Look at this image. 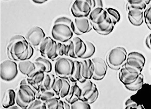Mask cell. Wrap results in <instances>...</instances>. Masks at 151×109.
I'll return each instance as SVG.
<instances>
[{
	"mask_svg": "<svg viewBox=\"0 0 151 109\" xmlns=\"http://www.w3.org/2000/svg\"><path fill=\"white\" fill-rule=\"evenodd\" d=\"M6 53L9 59L19 62L29 60L33 56L34 49L25 39L7 43Z\"/></svg>",
	"mask_w": 151,
	"mask_h": 109,
	"instance_id": "1",
	"label": "cell"
},
{
	"mask_svg": "<svg viewBox=\"0 0 151 109\" xmlns=\"http://www.w3.org/2000/svg\"><path fill=\"white\" fill-rule=\"evenodd\" d=\"M127 55L125 48L117 46L109 52L107 55L106 62L111 69L119 70L126 62Z\"/></svg>",
	"mask_w": 151,
	"mask_h": 109,
	"instance_id": "2",
	"label": "cell"
},
{
	"mask_svg": "<svg viewBox=\"0 0 151 109\" xmlns=\"http://www.w3.org/2000/svg\"><path fill=\"white\" fill-rule=\"evenodd\" d=\"M54 71L55 75L61 79H70L75 69V61L66 57H59L55 61Z\"/></svg>",
	"mask_w": 151,
	"mask_h": 109,
	"instance_id": "3",
	"label": "cell"
},
{
	"mask_svg": "<svg viewBox=\"0 0 151 109\" xmlns=\"http://www.w3.org/2000/svg\"><path fill=\"white\" fill-rule=\"evenodd\" d=\"M39 52L42 57L55 61L59 57L58 42L49 36L46 37L40 45Z\"/></svg>",
	"mask_w": 151,
	"mask_h": 109,
	"instance_id": "4",
	"label": "cell"
},
{
	"mask_svg": "<svg viewBox=\"0 0 151 109\" xmlns=\"http://www.w3.org/2000/svg\"><path fill=\"white\" fill-rule=\"evenodd\" d=\"M52 38L58 42L66 43L72 40L74 33L67 24H53L51 29Z\"/></svg>",
	"mask_w": 151,
	"mask_h": 109,
	"instance_id": "5",
	"label": "cell"
},
{
	"mask_svg": "<svg viewBox=\"0 0 151 109\" xmlns=\"http://www.w3.org/2000/svg\"><path fill=\"white\" fill-rule=\"evenodd\" d=\"M18 68L17 62L11 59L2 61L0 65V76L4 81H14L18 74Z\"/></svg>",
	"mask_w": 151,
	"mask_h": 109,
	"instance_id": "6",
	"label": "cell"
},
{
	"mask_svg": "<svg viewBox=\"0 0 151 109\" xmlns=\"http://www.w3.org/2000/svg\"><path fill=\"white\" fill-rule=\"evenodd\" d=\"M78 83L82 90L81 100L90 104L94 103L99 95V91L96 85L91 80H88L83 83Z\"/></svg>",
	"mask_w": 151,
	"mask_h": 109,
	"instance_id": "7",
	"label": "cell"
},
{
	"mask_svg": "<svg viewBox=\"0 0 151 109\" xmlns=\"http://www.w3.org/2000/svg\"><path fill=\"white\" fill-rule=\"evenodd\" d=\"M92 11V0H77L71 6V11L75 18L88 17Z\"/></svg>",
	"mask_w": 151,
	"mask_h": 109,
	"instance_id": "8",
	"label": "cell"
},
{
	"mask_svg": "<svg viewBox=\"0 0 151 109\" xmlns=\"http://www.w3.org/2000/svg\"><path fill=\"white\" fill-rule=\"evenodd\" d=\"M46 37L45 33L43 29L36 26L33 27L28 31L25 38L34 49L39 51L40 45Z\"/></svg>",
	"mask_w": 151,
	"mask_h": 109,
	"instance_id": "9",
	"label": "cell"
},
{
	"mask_svg": "<svg viewBox=\"0 0 151 109\" xmlns=\"http://www.w3.org/2000/svg\"><path fill=\"white\" fill-rule=\"evenodd\" d=\"M142 73L127 65L126 63L120 69L119 79L124 86L130 85L136 81Z\"/></svg>",
	"mask_w": 151,
	"mask_h": 109,
	"instance_id": "10",
	"label": "cell"
},
{
	"mask_svg": "<svg viewBox=\"0 0 151 109\" xmlns=\"http://www.w3.org/2000/svg\"><path fill=\"white\" fill-rule=\"evenodd\" d=\"M16 92L17 97L26 105H29L36 99V92L28 85H19Z\"/></svg>",
	"mask_w": 151,
	"mask_h": 109,
	"instance_id": "11",
	"label": "cell"
},
{
	"mask_svg": "<svg viewBox=\"0 0 151 109\" xmlns=\"http://www.w3.org/2000/svg\"><path fill=\"white\" fill-rule=\"evenodd\" d=\"M71 41L72 46L68 57L74 59H82L87 51L85 41L78 37H73Z\"/></svg>",
	"mask_w": 151,
	"mask_h": 109,
	"instance_id": "12",
	"label": "cell"
},
{
	"mask_svg": "<svg viewBox=\"0 0 151 109\" xmlns=\"http://www.w3.org/2000/svg\"><path fill=\"white\" fill-rule=\"evenodd\" d=\"M126 64L142 73L146 63V58L137 52H130L127 55Z\"/></svg>",
	"mask_w": 151,
	"mask_h": 109,
	"instance_id": "13",
	"label": "cell"
},
{
	"mask_svg": "<svg viewBox=\"0 0 151 109\" xmlns=\"http://www.w3.org/2000/svg\"><path fill=\"white\" fill-rule=\"evenodd\" d=\"M91 60L94 66V71L92 79L95 81H101L104 79L107 72L108 66L106 62L100 57L93 58Z\"/></svg>",
	"mask_w": 151,
	"mask_h": 109,
	"instance_id": "14",
	"label": "cell"
},
{
	"mask_svg": "<svg viewBox=\"0 0 151 109\" xmlns=\"http://www.w3.org/2000/svg\"><path fill=\"white\" fill-rule=\"evenodd\" d=\"M73 21L76 31V35L88 33L92 29V26L88 17L75 18Z\"/></svg>",
	"mask_w": 151,
	"mask_h": 109,
	"instance_id": "15",
	"label": "cell"
},
{
	"mask_svg": "<svg viewBox=\"0 0 151 109\" xmlns=\"http://www.w3.org/2000/svg\"><path fill=\"white\" fill-rule=\"evenodd\" d=\"M81 72L83 83L88 80L92 79L94 71V66L91 59L81 60Z\"/></svg>",
	"mask_w": 151,
	"mask_h": 109,
	"instance_id": "16",
	"label": "cell"
},
{
	"mask_svg": "<svg viewBox=\"0 0 151 109\" xmlns=\"http://www.w3.org/2000/svg\"><path fill=\"white\" fill-rule=\"evenodd\" d=\"M45 73L40 71H37L32 75L26 78V84L32 88L36 94L40 90V87L45 79Z\"/></svg>",
	"mask_w": 151,
	"mask_h": 109,
	"instance_id": "17",
	"label": "cell"
},
{
	"mask_svg": "<svg viewBox=\"0 0 151 109\" xmlns=\"http://www.w3.org/2000/svg\"><path fill=\"white\" fill-rule=\"evenodd\" d=\"M82 90L77 82H71L70 91L67 96L65 98V101L71 105L81 100Z\"/></svg>",
	"mask_w": 151,
	"mask_h": 109,
	"instance_id": "18",
	"label": "cell"
},
{
	"mask_svg": "<svg viewBox=\"0 0 151 109\" xmlns=\"http://www.w3.org/2000/svg\"><path fill=\"white\" fill-rule=\"evenodd\" d=\"M115 26L109 16L104 22L98 26H92V27L96 32L100 35H107L112 32Z\"/></svg>",
	"mask_w": 151,
	"mask_h": 109,
	"instance_id": "19",
	"label": "cell"
},
{
	"mask_svg": "<svg viewBox=\"0 0 151 109\" xmlns=\"http://www.w3.org/2000/svg\"><path fill=\"white\" fill-rule=\"evenodd\" d=\"M19 71L27 77L32 75L37 71V68L34 62L29 60L19 61L17 64Z\"/></svg>",
	"mask_w": 151,
	"mask_h": 109,
	"instance_id": "20",
	"label": "cell"
},
{
	"mask_svg": "<svg viewBox=\"0 0 151 109\" xmlns=\"http://www.w3.org/2000/svg\"><path fill=\"white\" fill-rule=\"evenodd\" d=\"M129 22L135 26H140L144 21V11L131 10L127 12Z\"/></svg>",
	"mask_w": 151,
	"mask_h": 109,
	"instance_id": "21",
	"label": "cell"
},
{
	"mask_svg": "<svg viewBox=\"0 0 151 109\" xmlns=\"http://www.w3.org/2000/svg\"><path fill=\"white\" fill-rule=\"evenodd\" d=\"M37 68V71H40L45 73H51L52 66L51 61L48 58L39 57L34 61Z\"/></svg>",
	"mask_w": 151,
	"mask_h": 109,
	"instance_id": "22",
	"label": "cell"
},
{
	"mask_svg": "<svg viewBox=\"0 0 151 109\" xmlns=\"http://www.w3.org/2000/svg\"><path fill=\"white\" fill-rule=\"evenodd\" d=\"M16 92L14 89H8L5 91L1 100L3 108L7 109L16 104Z\"/></svg>",
	"mask_w": 151,
	"mask_h": 109,
	"instance_id": "23",
	"label": "cell"
},
{
	"mask_svg": "<svg viewBox=\"0 0 151 109\" xmlns=\"http://www.w3.org/2000/svg\"><path fill=\"white\" fill-rule=\"evenodd\" d=\"M57 77L58 76L51 73H45V79L40 87L39 91L44 92L51 90L56 82Z\"/></svg>",
	"mask_w": 151,
	"mask_h": 109,
	"instance_id": "24",
	"label": "cell"
},
{
	"mask_svg": "<svg viewBox=\"0 0 151 109\" xmlns=\"http://www.w3.org/2000/svg\"><path fill=\"white\" fill-rule=\"evenodd\" d=\"M147 5L143 0L128 1L127 3L126 8L127 12L131 10H137L144 11L147 7Z\"/></svg>",
	"mask_w": 151,
	"mask_h": 109,
	"instance_id": "25",
	"label": "cell"
},
{
	"mask_svg": "<svg viewBox=\"0 0 151 109\" xmlns=\"http://www.w3.org/2000/svg\"><path fill=\"white\" fill-rule=\"evenodd\" d=\"M55 98L61 99L60 98L57 96V95L52 89L48 90V91H44V92H41L39 91L36 95L37 99L40 100L44 102L50 99Z\"/></svg>",
	"mask_w": 151,
	"mask_h": 109,
	"instance_id": "26",
	"label": "cell"
},
{
	"mask_svg": "<svg viewBox=\"0 0 151 109\" xmlns=\"http://www.w3.org/2000/svg\"><path fill=\"white\" fill-rule=\"evenodd\" d=\"M47 109H64V102L57 98L50 99L45 102Z\"/></svg>",
	"mask_w": 151,
	"mask_h": 109,
	"instance_id": "27",
	"label": "cell"
},
{
	"mask_svg": "<svg viewBox=\"0 0 151 109\" xmlns=\"http://www.w3.org/2000/svg\"><path fill=\"white\" fill-rule=\"evenodd\" d=\"M58 51L59 57L69 56V54L72 46V41L66 43H61L58 42Z\"/></svg>",
	"mask_w": 151,
	"mask_h": 109,
	"instance_id": "28",
	"label": "cell"
},
{
	"mask_svg": "<svg viewBox=\"0 0 151 109\" xmlns=\"http://www.w3.org/2000/svg\"><path fill=\"white\" fill-rule=\"evenodd\" d=\"M143 83H144V76L141 73L139 77L136 82L130 85L125 86V87L126 89L129 91L136 92V91H138L142 88Z\"/></svg>",
	"mask_w": 151,
	"mask_h": 109,
	"instance_id": "29",
	"label": "cell"
},
{
	"mask_svg": "<svg viewBox=\"0 0 151 109\" xmlns=\"http://www.w3.org/2000/svg\"><path fill=\"white\" fill-rule=\"evenodd\" d=\"M87 46V51L81 60L90 59L92 57L96 52V47L93 43L89 41H84Z\"/></svg>",
	"mask_w": 151,
	"mask_h": 109,
	"instance_id": "30",
	"label": "cell"
},
{
	"mask_svg": "<svg viewBox=\"0 0 151 109\" xmlns=\"http://www.w3.org/2000/svg\"><path fill=\"white\" fill-rule=\"evenodd\" d=\"M105 9L115 25L119 22L121 19V15L119 11L116 9L111 7L106 8Z\"/></svg>",
	"mask_w": 151,
	"mask_h": 109,
	"instance_id": "31",
	"label": "cell"
},
{
	"mask_svg": "<svg viewBox=\"0 0 151 109\" xmlns=\"http://www.w3.org/2000/svg\"><path fill=\"white\" fill-rule=\"evenodd\" d=\"M63 86L61 91L60 93V97L61 98H65L68 95L70 91L71 86V82L69 79H62Z\"/></svg>",
	"mask_w": 151,
	"mask_h": 109,
	"instance_id": "32",
	"label": "cell"
},
{
	"mask_svg": "<svg viewBox=\"0 0 151 109\" xmlns=\"http://www.w3.org/2000/svg\"><path fill=\"white\" fill-rule=\"evenodd\" d=\"M104 10L105 8L101 7H97L92 10L88 17L92 25L93 24L97 18L101 15Z\"/></svg>",
	"mask_w": 151,
	"mask_h": 109,
	"instance_id": "33",
	"label": "cell"
},
{
	"mask_svg": "<svg viewBox=\"0 0 151 109\" xmlns=\"http://www.w3.org/2000/svg\"><path fill=\"white\" fill-rule=\"evenodd\" d=\"M27 109H47V107L45 102L36 99L29 105Z\"/></svg>",
	"mask_w": 151,
	"mask_h": 109,
	"instance_id": "34",
	"label": "cell"
},
{
	"mask_svg": "<svg viewBox=\"0 0 151 109\" xmlns=\"http://www.w3.org/2000/svg\"><path fill=\"white\" fill-rule=\"evenodd\" d=\"M71 109H91L90 104L82 100H79L71 105Z\"/></svg>",
	"mask_w": 151,
	"mask_h": 109,
	"instance_id": "35",
	"label": "cell"
},
{
	"mask_svg": "<svg viewBox=\"0 0 151 109\" xmlns=\"http://www.w3.org/2000/svg\"><path fill=\"white\" fill-rule=\"evenodd\" d=\"M63 84V83L62 79L59 78V77H57V80H56V82H55L52 89L54 91V93L58 97L60 98V93L61 91Z\"/></svg>",
	"mask_w": 151,
	"mask_h": 109,
	"instance_id": "36",
	"label": "cell"
},
{
	"mask_svg": "<svg viewBox=\"0 0 151 109\" xmlns=\"http://www.w3.org/2000/svg\"><path fill=\"white\" fill-rule=\"evenodd\" d=\"M144 19L148 28L151 26V4L144 11Z\"/></svg>",
	"mask_w": 151,
	"mask_h": 109,
	"instance_id": "37",
	"label": "cell"
},
{
	"mask_svg": "<svg viewBox=\"0 0 151 109\" xmlns=\"http://www.w3.org/2000/svg\"><path fill=\"white\" fill-rule=\"evenodd\" d=\"M109 16V15L105 8L104 11H103L101 15L97 18L95 22L92 26H98V25H101L106 21Z\"/></svg>",
	"mask_w": 151,
	"mask_h": 109,
	"instance_id": "38",
	"label": "cell"
},
{
	"mask_svg": "<svg viewBox=\"0 0 151 109\" xmlns=\"http://www.w3.org/2000/svg\"><path fill=\"white\" fill-rule=\"evenodd\" d=\"M125 109H130L131 108L136 109H142V105L138 104L130 98L128 99L125 103Z\"/></svg>",
	"mask_w": 151,
	"mask_h": 109,
	"instance_id": "39",
	"label": "cell"
},
{
	"mask_svg": "<svg viewBox=\"0 0 151 109\" xmlns=\"http://www.w3.org/2000/svg\"><path fill=\"white\" fill-rule=\"evenodd\" d=\"M73 22V20H72L70 18L66 16H61L58 17L54 22V24H58V23H63V24H67L70 26V25L72 24Z\"/></svg>",
	"mask_w": 151,
	"mask_h": 109,
	"instance_id": "40",
	"label": "cell"
},
{
	"mask_svg": "<svg viewBox=\"0 0 151 109\" xmlns=\"http://www.w3.org/2000/svg\"><path fill=\"white\" fill-rule=\"evenodd\" d=\"M104 3L101 0H92V10L97 7L104 8Z\"/></svg>",
	"mask_w": 151,
	"mask_h": 109,
	"instance_id": "41",
	"label": "cell"
},
{
	"mask_svg": "<svg viewBox=\"0 0 151 109\" xmlns=\"http://www.w3.org/2000/svg\"><path fill=\"white\" fill-rule=\"evenodd\" d=\"M145 43L147 47L151 50V33L146 38Z\"/></svg>",
	"mask_w": 151,
	"mask_h": 109,
	"instance_id": "42",
	"label": "cell"
},
{
	"mask_svg": "<svg viewBox=\"0 0 151 109\" xmlns=\"http://www.w3.org/2000/svg\"><path fill=\"white\" fill-rule=\"evenodd\" d=\"M47 1L46 0H34L32 2L36 4H41L45 3Z\"/></svg>",
	"mask_w": 151,
	"mask_h": 109,
	"instance_id": "43",
	"label": "cell"
},
{
	"mask_svg": "<svg viewBox=\"0 0 151 109\" xmlns=\"http://www.w3.org/2000/svg\"><path fill=\"white\" fill-rule=\"evenodd\" d=\"M64 109H71V105L66 101H63Z\"/></svg>",
	"mask_w": 151,
	"mask_h": 109,
	"instance_id": "44",
	"label": "cell"
},
{
	"mask_svg": "<svg viewBox=\"0 0 151 109\" xmlns=\"http://www.w3.org/2000/svg\"><path fill=\"white\" fill-rule=\"evenodd\" d=\"M19 108L18 107L17 105H14V106H12V107H10V108H8L7 109H18Z\"/></svg>",
	"mask_w": 151,
	"mask_h": 109,
	"instance_id": "45",
	"label": "cell"
},
{
	"mask_svg": "<svg viewBox=\"0 0 151 109\" xmlns=\"http://www.w3.org/2000/svg\"><path fill=\"white\" fill-rule=\"evenodd\" d=\"M144 2H145V3L146 5H148V4H150V3L151 1H144Z\"/></svg>",
	"mask_w": 151,
	"mask_h": 109,
	"instance_id": "46",
	"label": "cell"
},
{
	"mask_svg": "<svg viewBox=\"0 0 151 109\" xmlns=\"http://www.w3.org/2000/svg\"><path fill=\"white\" fill-rule=\"evenodd\" d=\"M148 28H149L150 29V30H151V26L149 27H148Z\"/></svg>",
	"mask_w": 151,
	"mask_h": 109,
	"instance_id": "47",
	"label": "cell"
},
{
	"mask_svg": "<svg viewBox=\"0 0 151 109\" xmlns=\"http://www.w3.org/2000/svg\"><path fill=\"white\" fill-rule=\"evenodd\" d=\"M1 109H5L4 108H2Z\"/></svg>",
	"mask_w": 151,
	"mask_h": 109,
	"instance_id": "48",
	"label": "cell"
},
{
	"mask_svg": "<svg viewBox=\"0 0 151 109\" xmlns=\"http://www.w3.org/2000/svg\"><path fill=\"white\" fill-rule=\"evenodd\" d=\"M21 109V108H19V109Z\"/></svg>",
	"mask_w": 151,
	"mask_h": 109,
	"instance_id": "49",
	"label": "cell"
},
{
	"mask_svg": "<svg viewBox=\"0 0 151 109\" xmlns=\"http://www.w3.org/2000/svg\"></svg>",
	"mask_w": 151,
	"mask_h": 109,
	"instance_id": "50",
	"label": "cell"
}]
</instances>
